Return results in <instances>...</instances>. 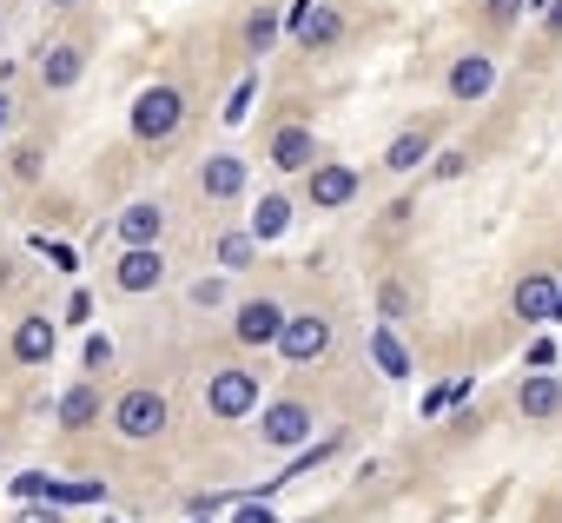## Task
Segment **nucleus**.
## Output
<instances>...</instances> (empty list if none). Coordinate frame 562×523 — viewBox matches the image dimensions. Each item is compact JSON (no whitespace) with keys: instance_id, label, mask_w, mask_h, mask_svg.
Instances as JSON below:
<instances>
[{"instance_id":"cd10ccee","label":"nucleus","mask_w":562,"mask_h":523,"mask_svg":"<svg viewBox=\"0 0 562 523\" xmlns=\"http://www.w3.org/2000/svg\"><path fill=\"white\" fill-rule=\"evenodd\" d=\"M232 523H278V516H271V510H265V497H258V503H238V510H232Z\"/></svg>"},{"instance_id":"412c9836","label":"nucleus","mask_w":562,"mask_h":523,"mask_svg":"<svg viewBox=\"0 0 562 523\" xmlns=\"http://www.w3.org/2000/svg\"><path fill=\"white\" fill-rule=\"evenodd\" d=\"M292 225V199H258V212H251V238H278V232H285Z\"/></svg>"},{"instance_id":"a878e982","label":"nucleus","mask_w":562,"mask_h":523,"mask_svg":"<svg viewBox=\"0 0 562 523\" xmlns=\"http://www.w3.org/2000/svg\"><path fill=\"white\" fill-rule=\"evenodd\" d=\"M470 173V153H437V166H430V179H463Z\"/></svg>"},{"instance_id":"c85d7f7f","label":"nucleus","mask_w":562,"mask_h":523,"mask_svg":"<svg viewBox=\"0 0 562 523\" xmlns=\"http://www.w3.org/2000/svg\"><path fill=\"white\" fill-rule=\"evenodd\" d=\"M245 107H251V80H238V93H232V107H225V120L238 126V120H245Z\"/></svg>"},{"instance_id":"dca6fc26","label":"nucleus","mask_w":562,"mask_h":523,"mask_svg":"<svg viewBox=\"0 0 562 523\" xmlns=\"http://www.w3.org/2000/svg\"><path fill=\"white\" fill-rule=\"evenodd\" d=\"M292 34H299V47L318 54V47H331V41L345 34V14H338V8H305V14L292 21Z\"/></svg>"},{"instance_id":"c9c22d12","label":"nucleus","mask_w":562,"mask_h":523,"mask_svg":"<svg viewBox=\"0 0 562 523\" xmlns=\"http://www.w3.org/2000/svg\"><path fill=\"white\" fill-rule=\"evenodd\" d=\"M555 319H562V299H555Z\"/></svg>"},{"instance_id":"f8f14e48","label":"nucleus","mask_w":562,"mask_h":523,"mask_svg":"<svg viewBox=\"0 0 562 523\" xmlns=\"http://www.w3.org/2000/svg\"><path fill=\"white\" fill-rule=\"evenodd\" d=\"M159 232H166V205L159 199H133L120 212V238L126 245H159Z\"/></svg>"},{"instance_id":"20e7f679","label":"nucleus","mask_w":562,"mask_h":523,"mask_svg":"<svg viewBox=\"0 0 562 523\" xmlns=\"http://www.w3.org/2000/svg\"><path fill=\"white\" fill-rule=\"evenodd\" d=\"M271 345L285 352L292 365H318V358L331 352V319H312V312H305V319H292V312H285V325H278V338H271Z\"/></svg>"},{"instance_id":"f3484780","label":"nucleus","mask_w":562,"mask_h":523,"mask_svg":"<svg viewBox=\"0 0 562 523\" xmlns=\"http://www.w3.org/2000/svg\"><path fill=\"white\" fill-rule=\"evenodd\" d=\"M54 345H60V338H54L47 319H21V325H14V358H21V365H47Z\"/></svg>"},{"instance_id":"f257e3e1","label":"nucleus","mask_w":562,"mask_h":523,"mask_svg":"<svg viewBox=\"0 0 562 523\" xmlns=\"http://www.w3.org/2000/svg\"><path fill=\"white\" fill-rule=\"evenodd\" d=\"M179 120H186V93H179V87H146V93L133 100V140H146V146L172 140Z\"/></svg>"},{"instance_id":"bb28decb","label":"nucleus","mask_w":562,"mask_h":523,"mask_svg":"<svg viewBox=\"0 0 562 523\" xmlns=\"http://www.w3.org/2000/svg\"><path fill=\"white\" fill-rule=\"evenodd\" d=\"M378 305H384V319H404V312H411V299H404V286H384V292H378Z\"/></svg>"},{"instance_id":"9b49d317","label":"nucleus","mask_w":562,"mask_h":523,"mask_svg":"<svg viewBox=\"0 0 562 523\" xmlns=\"http://www.w3.org/2000/svg\"><path fill=\"white\" fill-rule=\"evenodd\" d=\"M358 199V173L351 166H312V205L318 212H338Z\"/></svg>"},{"instance_id":"473e14b6","label":"nucleus","mask_w":562,"mask_h":523,"mask_svg":"<svg viewBox=\"0 0 562 523\" xmlns=\"http://www.w3.org/2000/svg\"><path fill=\"white\" fill-rule=\"evenodd\" d=\"M549 27H562V0H555V8H549Z\"/></svg>"},{"instance_id":"f704fd0d","label":"nucleus","mask_w":562,"mask_h":523,"mask_svg":"<svg viewBox=\"0 0 562 523\" xmlns=\"http://www.w3.org/2000/svg\"><path fill=\"white\" fill-rule=\"evenodd\" d=\"M47 8H74V0H47Z\"/></svg>"},{"instance_id":"393cba45","label":"nucleus","mask_w":562,"mask_h":523,"mask_svg":"<svg viewBox=\"0 0 562 523\" xmlns=\"http://www.w3.org/2000/svg\"><path fill=\"white\" fill-rule=\"evenodd\" d=\"M192 305H199V312L225 305V279H192Z\"/></svg>"},{"instance_id":"2eb2a0df","label":"nucleus","mask_w":562,"mask_h":523,"mask_svg":"<svg viewBox=\"0 0 562 523\" xmlns=\"http://www.w3.org/2000/svg\"><path fill=\"white\" fill-rule=\"evenodd\" d=\"M516 411H522V418H536V424H542V418H555V411H562V385H555L549 371L522 378V385H516Z\"/></svg>"},{"instance_id":"423d86ee","label":"nucleus","mask_w":562,"mask_h":523,"mask_svg":"<svg viewBox=\"0 0 562 523\" xmlns=\"http://www.w3.org/2000/svg\"><path fill=\"white\" fill-rule=\"evenodd\" d=\"M258 437H265L271 450H299V444L312 437V411H305V404H271L265 424H258Z\"/></svg>"},{"instance_id":"5701e85b","label":"nucleus","mask_w":562,"mask_h":523,"mask_svg":"<svg viewBox=\"0 0 562 523\" xmlns=\"http://www.w3.org/2000/svg\"><path fill=\"white\" fill-rule=\"evenodd\" d=\"M245 41H251V54H265V47L278 41V14H271V8H258V14L245 21Z\"/></svg>"},{"instance_id":"7ed1b4c3","label":"nucleus","mask_w":562,"mask_h":523,"mask_svg":"<svg viewBox=\"0 0 562 523\" xmlns=\"http://www.w3.org/2000/svg\"><path fill=\"white\" fill-rule=\"evenodd\" d=\"M166 418H172V411H166V398H159V391H146V385H139V391H126V398L113 404V431H120V437H133V444L159 437V431H166Z\"/></svg>"},{"instance_id":"39448f33","label":"nucleus","mask_w":562,"mask_h":523,"mask_svg":"<svg viewBox=\"0 0 562 523\" xmlns=\"http://www.w3.org/2000/svg\"><path fill=\"white\" fill-rule=\"evenodd\" d=\"M113 286L120 292H159L166 286V252L159 245H126V258L113 266Z\"/></svg>"},{"instance_id":"6ab92c4d","label":"nucleus","mask_w":562,"mask_h":523,"mask_svg":"<svg viewBox=\"0 0 562 523\" xmlns=\"http://www.w3.org/2000/svg\"><path fill=\"white\" fill-rule=\"evenodd\" d=\"M54 418H60L67 431H87V424L100 418V391H93V385H74V391L60 398V411H54Z\"/></svg>"},{"instance_id":"ddd939ff","label":"nucleus","mask_w":562,"mask_h":523,"mask_svg":"<svg viewBox=\"0 0 562 523\" xmlns=\"http://www.w3.org/2000/svg\"><path fill=\"white\" fill-rule=\"evenodd\" d=\"M80 74H87V54H80V47H47V54H41V87H47V93L80 87Z\"/></svg>"},{"instance_id":"b1692460","label":"nucleus","mask_w":562,"mask_h":523,"mask_svg":"<svg viewBox=\"0 0 562 523\" xmlns=\"http://www.w3.org/2000/svg\"><path fill=\"white\" fill-rule=\"evenodd\" d=\"M14 497H67V483L47 470H27V477H14Z\"/></svg>"},{"instance_id":"a211bd4d","label":"nucleus","mask_w":562,"mask_h":523,"mask_svg":"<svg viewBox=\"0 0 562 523\" xmlns=\"http://www.w3.org/2000/svg\"><path fill=\"white\" fill-rule=\"evenodd\" d=\"M424 159H430V133H397V140L384 146V166H391V173H417Z\"/></svg>"},{"instance_id":"aec40b11","label":"nucleus","mask_w":562,"mask_h":523,"mask_svg":"<svg viewBox=\"0 0 562 523\" xmlns=\"http://www.w3.org/2000/svg\"><path fill=\"white\" fill-rule=\"evenodd\" d=\"M371 358L384 378H411V352L397 345V332H371Z\"/></svg>"},{"instance_id":"9d476101","label":"nucleus","mask_w":562,"mask_h":523,"mask_svg":"<svg viewBox=\"0 0 562 523\" xmlns=\"http://www.w3.org/2000/svg\"><path fill=\"white\" fill-rule=\"evenodd\" d=\"M199 192H205V199H238V192H245V159H238V153H212V159L199 166Z\"/></svg>"},{"instance_id":"0eeeda50","label":"nucleus","mask_w":562,"mask_h":523,"mask_svg":"<svg viewBox=\"0 0 562 523\" xmlns=\"http://www.w3.org/2000/svg\"><path fill=\"white\" fill-rule=\"evenodd\" d=\"M278 325H285V305H278V299H245V305H238V319H232L238 345H271V338H278Z\"/></svg>"},{"instance_id":"72a5a7b5","label":"nucleus","mask_w":562,"mask_h":523,"mask_svg":"<svg viewBox=\"0 0 562 523\" xmlns=\"http://www.w3.org/2000/svg\"><path fill=\"white\" fill-rule=\"evenodd\" d=\"M0 133H8V100H0Z\"/></svg>"},{"instance_id":"f03ea898","label":"nucleus","mask_w":562,"mask_h":523,"mask_svg":"<svg viewBox=\"0 0 562 523\" xmlns=\"http://www.w3.org/2000/svg\"><path fill=\"white\" fill-rule=\"evenodd\" d=\"M205 411H212L218 424L251 418V411H258V371H212V385H205Z\"/></svg>"},{"instance_id":"6e6552de","label":"nucleus","mask_w":562,"mask_h":523,"mask_svg":"<svg viewBox=\"0 0 562 523\" xmlns=\"http://www.w3.org/2000/svg\"><path fill=\"white\" fill-rule=\"evenodd\" d=\"M271 166H278V173H312V166H318L312 126H278V133H271Z\"/></svg>"},{"instance_id":"7c9ffc66","label":"nucleus","mask_w":562,"mask_h":523,"mask_svg":"<svg viewBox=\"0 0 562 523\" xmlns=\"http://www.w3.org/2000/svg\"><path fill=\"white\" fill-rule=\"evenodd\" d=\"M516 14H522V0H490V21H503V27H509Z\"/></svg>"},{"instance_id":"1a4fd4ad","label":"nucleus","mask_w":562,"mask_h":523,"mask_svg":"<svg viewBox=\"0 0 562 523\" xmlns=\"http://www.w3.org/2000/svg\"><path fill=\"white\" fill-rule=\"evenodd\" d=\"M555 299H562V286H555L549 272H529V279L516 286V319H529V325H555Z\"/></svg>"},{"instance_id":"4468645a","label":"nucleus","mask_w":562,"mask_h":523,"mask_svg":"<svg viewBox=\"0 0 562 523\" xmlns=\"http://www.w3.org/2000/svg\"><path fill=\"white\" fill-rule=\"evenodd\" d=\"M490 87H496V67H490V54H463V60L450 67V93H457L463 107H470V100H483Z\"/></svg>"},{"instance_id":"e433bc0d","label":"nucleus","mask_w":562,"mask_h":523,"mask_svg":"<svg viewBox=\"0 0 562 523\" xmlns=\"http://www.w3.org/2000/svg\"><path fill=\"white\" fill-rule=\"evenodd\" d=\"M0 457H8V444H0Z\"/></svg>"},{"instance_id":"4be33fe9","label":"nucleus","mask_w":562,"mask_h":523,"mask_svg":"<svg viewBox=\"0 0 562 523\" xmlns=\"http://www.w3.org/2000/svg\"><path fill=\"white\" fill-rule=\"evenodd\" d=\"M251 258H258V238H251V232H225V238H218V266H225V272H245Z\"/></svg>"},{"instance_id":"2f4dec72","label":"nucleus","mask_w":562,"mask_h":523,"mask_svg":"<svg viewBox=\"0 0 562 523\" xmlns=\"http://www.w3.org/2000/svg\"><path fill=\"white\" fill-rule=\"evenodd\" d=\"M14 523H60V510H21Z\"/></svg>"},{"instance_id":"c756f323","label":"nucleus","mask_w":562,"mask_h":523,"mask_svg":"<svg viewBox=\"0 0 562 523\" xmlns=\"http://www.w3.org/2000/svg\"><path fill=\"white\" fill-rule=\"evenodd\" d=\"M106 358H113V345H106V338H100V332H93V338H87V365H93V371H100V365H106Z\"/></svg>"},{"instance_id":"4c0bfd02","label":"nucleus","mask_w":562,"mask_h":523,"mask_svg":"<svg viewBox=\"0 0 562 523\" xmlns=\"http://www.w3.org/2000/svg\"><path fill=\"white\" fill-rule=\"evenodd\" d=\"M305 523H318V516H305Z\"/></svg>"}]
</instances>
